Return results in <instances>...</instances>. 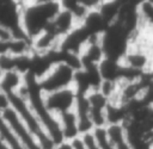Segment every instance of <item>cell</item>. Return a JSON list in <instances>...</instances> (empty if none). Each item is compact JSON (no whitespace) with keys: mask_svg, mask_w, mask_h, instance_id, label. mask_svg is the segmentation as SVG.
<instances>
[{"mask_svg":"<svg viewBox=\"0 0 153 149\" xmlns=\"http://www.w3.org/2000/svg\"><path fill=\"white\" fill-rule=\"evenodd\" d=\"M20 4V26L31 42L43 33L61 11L59 1H27Z\"/></svg>","mask_w":153,"mask_h":149,"instance_id":"1","label":"cell"},{"mask_svg":"<svg viewBox=\"0 0 153 149\" xmlns=\"http://www.w3.org/2000/svg\"><path fill=\"white\" fill-rule=\"evenodd\" d=\"M29 103L32 111L39 119L41 124L50 136V138L54 141V143L57 145L59 143L63 142V135L61 130V125L59 122V118L56 114L50 112L44 103V93L41 89V86L38 83V80L31 75H25V83L23 88L19 92Z\"/></svg>","mask_w":153,"mask_h":149,"instance_id":"2","label":"cell"},{"mask_svg":"<svg viewBox=\"0 0 153 149\" xmlns=\"http://www.w3.org/2000/svg\"><path fill=\"white\" fill-rule=\"evenodd\" d=\"M7 97H8L10 106L17 112V114L22 118V120L25 123V125L29 128V130L37 138V141L41 144L42 149H55L56 144L50 138V136L48 135V132L45 131L43 125L41 124L39 119L37 118V116L32 111V108L29 105L27 100L19 92L10 94Z\"/></svg>","mask_w":153,"mask_h":149,"instance_id":"3","label":"cell"},{"mask_svg":"<svg viewBox=\"0 0 153 149\" xmlns=\"http://www.w3.org/2000/svg\"><path fill=\"white\" fill-rule=\"evenodd\" d=\"M76 69L63 61H57L49 72L38 79V83L43 93H51L55 91L74 87Z\"/></svg>","mask_w":153,"mask_h":149,"instance_id":"4","label":"cell"},{"mask_svg":"<svg viewBox=\"0 0 153 149\" xmlns=\"http://www.w3.org/2000/svg\"><path fill=\"white\" fill-rule=\"evenodd\" d=\"M1 112H2L4 119L11 126L14 135L17 136V138L20 141V143L25 149H42L37 138L33 136V134L29 130V128L25 125V123L22 120V118L17 114V112L11 106L5 108Z\"/></svg>","mask_w":153,"mask_h":149,"instance_id":"5","label":"cell"},{"mask_svg":"<svg viewBox=\"0 0 153 149\" xmlns=\"http://www.w3.org/2000/svg\"><path fill=\"white\" fill-rule=\"evenodd\" d=\"M78 99V93L74 87L44 93V103L50 112L59 116L61 113L74 110Z\"/></svg>","mask_w":153,"mask_h":149,"instance_id":"6","label":"cell"},{"mask_svg":"<svg viewBox=\"0 0 153 149\" xmlns=\"http://www.w3.org/2000/svg\"><path fill=\"white\" fill-rule=\"evenodd\" d=\"M24 83H25V74L16 69L6 70L0 81V91L4 92L6 95L18 93L23 88Z\"/></svg>","mask_w":153,"mask_h":149,"instance_id":"7","label":"cell"},{"mask_svg":"<svg viewBox=\"0 0 153 149\" xmlns=\"http://www.w3.org/2000/svg\"><path fill=\"white\" fill-rule=\"evenodd\" d=\"M60 125H61V130H62V135H63V139L65 141H72L80 135V130H79V123H78V117L74 112V110L61 113L57 116Z\"/></svg>","mask_w":153,"mask_h":149,"instance_id":"8","label":"cell"},{"mask_svg":"<svg viewBox=\"0 0 153 149\" xmlns=\"http://www.w3.org/2000/svg\"><path fill=\"white\" fill-rule=\"evenodd\" d=\"M106 132L115 149H133L128 141L124 124H109L106 125Z\"/></svg>","mask_w":153,"mask_h":149,"instance_id":"9","label":"cell"},{"mask_svg":"<svg viewBox=\"0 0 153 149\" xmlns=\"http://www.w3.org/2000/svg\"><path fill=\"white\" fill-rule=\"evenodd\" d=\"M0 137L7 143V145L11 149H25L20 141L14 135L11 126L7 124V122L2 117V112L0 111Z\"/></svg>","mask_w":153,"mask_h":149,"instance_id":"10","label":"cell"},{"mask_svg":"<svg viewBox=\"0 0 153 149\" xmlns=\"http://www.w3.org/2000/svg\"><path fill=\"white\" fill-rule=\"evenodd\" d=\"M93 135L96 137V141L99 145L100 149H115L114 144L111 143L108 132H106V126L103 128H96L93 129Z\"/></svg>","mask_w":153,"mask_h":149,"instance_id":"11","label":"cell"},{"mask_svg":"<svg viewBox=\"0 0 153 149\" xmlns=\"http://www.w3.org/2000/svg\"><path fill=\"white\" fill-rule=\"evenodd\" d=\"M81 137H82V139H84L87 149H100L99 145H98V143H97V141H96V137L93 135V131L87 132V134H84V135H81Z\"/></svg>","mask_w":153,"mask_h":149,"instance_id":"12","label":"cell"},{"mask_svg":"<svg viewBox=\"0 0 153 149\" xmlns=\"http://www.w3.org/2000/svg\"><path fill=\"white\" fill-rule=\"evenodd\" d=\"M71 143H72L73 149H87V147H86V144H85V142H84V139H82L81 136L72 139Z\"/></svg>","mask_w":153,"mask_h":149,"instance_id":"13","label":"cell"},{"mask_svg":"<svg viewBox=\"0 0 153 149\" xmlns=\"http://www.w3.org/2000/svg\"><path fill=\"white\" fill-rule=\"evenodd\" d=\"M55 149H73V147H72L71 141H63V142L59 143Z\"/></svg>","mask_w":153,"mask_h":149,"instance_id":"14","label":"cell"},{"mask_svg":"<svg viewBox=\"0 0 153 149\" xmlns=\"http://www.w3.org/2000/svg\"><path fill=\"white\" fill-rule=\"evenodd\" d=\"M0 149H11L8 145H7V143L0 137Z\"/></svg>","mask_w":153,"mask_h":149,"instance_id":"15","label":"cell"},{"mask_svg":"<svg viewBox=\"0 0 153 149\" xmlns=\"http://www.w3.org/2000/svg\"><path fill=\"white\" fill-rule=\"evenodd\" d=\"M4 73H5V72H4V69L0 67V81H1V79H2V75H4Z\"/></svg>","mask_w":153,"mask_h":149,"instance_id":"16","label":"cell"}]
</instances>
